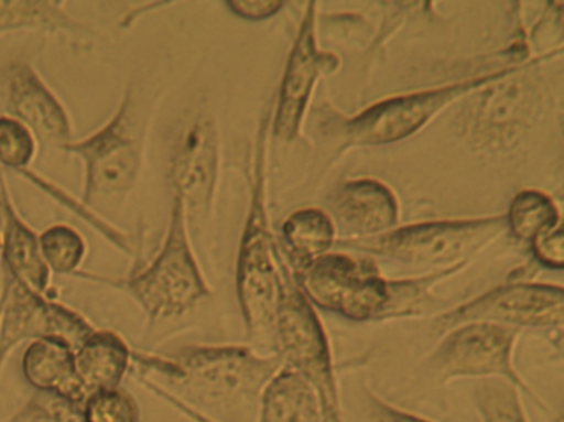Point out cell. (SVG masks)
Here are the masks:
<instances>
[{"label":"cell","instance_id":"1","mask_svg":"<svg viewBox=\"0 0 564 422\" xmlns=\"http://www.w3.org/2000/svg\"><path fill=\"white\" fill-rule=\"evenodd\" d=\"M131 366L167 404L214 422H256L263 388L283 365L250 346L191 345L163 355L133 351Z\"/></svg>","mask_w":564,"mask_h":422},{"label":"cell","instance_id":"2","mask_svg":"<svg viewBox=\"0 0 564 422\" xmlns=\"http://www.w3.org/2000/svg\"><path fill=\"white\" fill-rule=\"evenodd\" d=\"M160 95L154 84L131 82L110 121L65 148V153L84 161L82 203L94 213L113 216L133 193Z\"/></svg>","mask_w":564,"mask_h":422},{"label":"cell","instance_id":"3","mask_svg":"<svg viewBox=\"0 0 564 422\" xmlns=\"http://www.w3.org/2000/svg\"><path fill=\"white\" fill-rule=\"evenodd\" d=\"M90 277L97 282L107 283L128 293L150 316L151 323L181 318L210 295L209 285L204 280L191 247L189 227L183 203L176 194H173V206L163 247L151 260L150 266L127 279L108 280L97 275Z\"/></svg>","mask_w":564,"mask_h":422},{"label":"cell","instance_id":"4","mask_svg":"<svg viewBox=\"0 0 564 422\" xmlns=\"http://www.w3.org/2000/svg\"><path fill=\"white\" fill-rule=\"evenodd\" d=\"M263 120L257 140L252 199L237 262V299L242 310L247 336L262 349L275 351L276 273L273 242L265 207L267 131ZM276 356V355H275Z\"/></svg>","mask_w":564,"mask_h":422},{"label":"cell","instance_id":"5","mask_svg":"<svg viewBox=\"0 0 564 422\" xmlns=\"http://www.w3.org/2000/svg\"><path fill=\"white\" fill-rule=\"evenodd\" d=\"M275 355L316 389L326 422H345L328 335L285 263L276 277Z\"/></svg>","mask_w":564,"mask_h":422},{"label":"cell","instance_id":"6","mask_svg":"<svg viewBox=\"0 0 564 422\" xmlns=\"http://www.w3.org/2000/svg\"><path fill=\"white\" fill-rule=\"evenodd\" d=\"M505 227V216L434 220L398 227L381 236L348 240L341 246L412 266H445L454 269L491 242Z\"/></svg>","mask_w":564,"mask_h":422},{"label":"cell","instance_id":"7","mask_svg":"<svg viewBox=\"0 0 564 422\" xmlns=\"http://www.w3.org/2000/svg\"><path fill=\"white\" fill-rule=\"evenodd\" d=\"M533 62L507 65L490 74L465 78L455 84L386 98L366 108L351 120L343 121L341 133L346 147H381V144L399 143L421 131L432 118L437 117L444 108L458 98L467 97L491 82L523 71Z\"/></svg>","mask_w":564,"mask_h":422},{"label":"cell","instance_id":"8","mask_svg":"<svg viewBox=\"0 0 564 422\" xmlns=\"http://www.w3.org/2000/svg\"><path fill=\"white\" fill-rule=\"evenodd\" d=\"M518 335L520 329L497 323L474 322L455 326L444 333V338L429 358V366L442 382L460 378L501 379L550 414L546 402L514 368Z\"/></svg>","mask_w":564,"mask_h":422},{"label":"cell","instance_id":"9","mask_svg":"<svg viewBox=\"0 0 564 422\" xmlns=\"http://www.w3.org/2000/svg\"><path fill=\"white\" fill-rule=\"evenodd\" d=\"M538 62L475 91L462 113L464 134L475 148L511 150L536 123L544 107V91L538 77L527 71Z\"/></svg>","mask_w":564,"mask_h":422},{"label":"cell","instance_id":"10","mask_svg":"<svg viewBox=\"0 0 564 422\" xmlns=\"http://www.w3.org/2000/svg\"><path fill=\"white\" fill-rule=\"evenodd\" d=\"M300 290L312 305L351 322L388 320L391 282L371 260L325 253L303 267Z\"/></svg>","mask_w":564,"mask_h":422},{"label":"cell","instance_id":"11","mask_svg":"<svg viewBox=\"0 0 564 422\" xmlns=\"http://www.w3.org/2000/svg\"><path fill=\"white\" fill-rule=\"evenodd\" d=\"M564 292L550 283H510L490 290L444 315L437 316V332L447 333L465 323L485 322L510 328H563Z\"/></svg>","mask_w":564,"mask_h":422},{"label":"cell","instance_id":"12","mask_svg":"<svg viewBox=\"0 0 564 422\" xmlns=\"http://www.w3.org/2000/svg\"><path fill=\"white\" fill-rule=\"evenodd\" d=\"M219 133L207 113L187 118L177 131L170 158V183L180 196L187 227L206 223L219 176Z\"/></svg>","mask_w":564,"mask_h":422},{"label":"cell","instance_id":"13","mask_svg":"<svg viewBox=\"0 0 564 422\" xmlns=\"http://www.w3.org/2000/svg\"><path fill=\"white\" fill-rule=\"evenodd\" d=\"M91 332L94 326L80 313L9 279L0 300V369L21 343L58 336L77 349Z\"/></svg>","mask_w":564,"mask_h":422},{"label":"cell","instance_id":"14","mask_svg":"<svg viewBox=\"0 0 564 422\" xmlns=\"http://www.w3.org/2000/svg\"><path fill=\"white\" fill-rule=\"evenodd\" d=\"M2 88L9 117L29 128L39 143L64 151L74 141L67 110L31 62L11 61L2 68Z\"/></svg>","mask_w":564,"mask_h":422},{"label":"cell","instance_id":"15","mask_svg":"<svg viewBox=\"0 0 564 422\" xmlns=\"http://www.w3.org/2000/svg\"><path fill=\"white\" fill-rule=\"evenodd\" d=\"M315 9L316 4H308V11L300 25L299 37L290 52L280 85L279 101L273 117V131L280 140L292 141L299 137L319 74L325 72L328 65L333 68L338 65V61L332 54L318 51Z\"/></svg>","mask_w":564,"mask_h":422},{"label":"cell","instance_id":"16","mask_svg":"<svg viewBox=\"0 0 564 422\" xmlns=\"http://www.w3.org/2000/svg\"><path fill=\"white\" fill-rule=\"evenodd\" d=\"M25 381L41 392L80 408L88 398L75 368V348L67 339L44 336L28 343L22 356Z\"/></svg>","mask_w":564,"mask_h":422},{"label":"cell","instance_id":"17","mask_svg":"<svg viewBox=\"0 0 564 422\" xmlns=\"http://www.w3.org/2000/svg\"><path fill=\"white\" fill-rule=\"evenodd\" d=\"M332 204L339 223L361 237L389 232L399 220L398 199L381 181H348L333 196Z\"/></svg>","mask_w":564,"mask_h":422},{"label":"cell","instance_id":"18","mask_svg":"<svg viewBox=\"0 0 564 422\" xmlns=\"http://www.w3.org/2000/svg\"><path fill=\"white\" fill-rule=\"evenodd\" d=\"M9 279L29 292L54 299L52 272L42 257L41 242L34 230L19 216L11 194L6 197V230L2 256Z\"/></svg>","mask_w":564,"mask_h":422},{"label":"cell","instance_id":"19","mask_svg":"<svg viewBox=\"0 0 564 422\" xmlns=\"http://www.w3.org/2000/svg\"><path fill=\"white\" fill-rule=\"evenodd\" d=\"M133 351L123 336L111 329H95L75 349L77 376L88 396L121 388L131 369Z\"/></svg>","mask_w":564,"mask_h":422},{"label":"cell","instance_id":"20","mask_svg":"<svg viewBox=\"0 0 564 422\" xmlns=\"http://www.w3.org/2000/svg\"><path fill=\"white\" fill-rule=\"evenodd\" d=\"M256 422H326L316 389L292 368L282 366L260 396Z\"/></svg>","mask_w":564,"mask_h":422},{"label":"cell","instance_id":"21","mask_svg":"<svg viewBox=\"0 0 564 422\" xmlns=\"http://www.w3.org/2000/svg\"><path fill=\"white\" fill-rule=\"evenodd\" d=\"M44 32V34L94 35L84 22L72 18L64 2L55 0H2L0 2V35L9 32Z\"/></svg>","mask_w":564,"mask_h":422},{"label":"cell","instance_id":"22","mask_svg":"<svg viewBox=\"0 0 564 422\" xmlns=\"http://www.w3.org/2000/svg\"><path fill=\"white\" fill-rule=\"evenodd\" d=\"M283 236L289 244L293 262L300 269L328 253L335 242L336 227L329 214L316 207L295 210L283 224Z\"/></svg>","mask_w":564,"mask_h":422},{"label":"cell","instance_id":"23","mask_svg":"<svg viewBox=\"0 0 564 422\" xmlns=\"http://www.w3.org/2000/svg\"><path fill=\"white\" fill-rule=\"evenodd\" d=\"M505 219L517 239L533 240L547 227L561 223V214L547 194L527 190L513 197Z\"/></svg>","mask_w":564,"mask_h":422},{"label":"cell","instance_id":"24","mask_svg":"<svg viewBox=\"0 0 564 422\" xmlns=\"http://www.w3.org/2000/svg\"><path fill=\"white\" fill-rule=\"evenodd\" d=\"M42 257L52 273L75 275L87 257L88 246L84 236L74 227L55 224L39 236Z\"/></svg>","mask_w":564,"mask_h":422},{"label":"cell","instance_id":"25","mask_svg":"<svg viewBox=\"0 0 564 422\" xmlns=\"http://www.w3.org/2000/svg\"><path fill=\"white\" fill-rule=\"evenodd\" d=\"M471 399L481 422H530L520 391L501 379H487L475 386Z\"/></svg>","mask_w":564,"mask_h":422},{"label":"cell","instance_id":"26","mask_svg":"<svg viewBox=\"0 0 564 422\" xmlns=\"http://www.w3.org/2000/svg\"><path fill=\"white\" fill-rule=\"evenodd\" d=\"M80 414L84 422H141L140 404L123 388L91 392Z\"/></svg>","mask_w":564,"mask_h":422},{"label":"cell","instance_id":"27","mask_svg":"<svg viewBox=\"0 0 564 422\" xmlns=\"http://www.w3.org/2000/svg\"><path fill=\"white\" fill-rule=\"evenodd\" d=\"M39 141L32 131L15 118L0 117V164L25 171L34 163Z\"/></svg>","mask_w":564,"mask_h":422},{"label":"cell","instance_id":"28","mask_svg":"<svg viewBox=\"0 0 564 422\" xmlns=\"http://www.w3.org/2000/svg\"><path fill=\"white\" fill-rule=\"evenodd\" d=\"M12 422H84L80 408L52 396L39 394L28 402Z\"/></svg>","mask_w":564,"mask_h":422},{"label":"cell","instance_id":"29","mask_svg":"<svg viewBox=\"0 0 564 422\" xmlns=\"http://www.w3.org/2000/svg\"><path fill=\"white\" fill-rule=\"evenodd\" d=\"M534 257L547 269L561 270L564 266V237L561 223L547 227L531 240Z\"/></svg>","mask_w":564,"mask_h":422},{"label":"cell","instance_id":"30","mask_svg":"<svg viewBox=\"0 0 564 422\" xmlns=\"http://www.w3.org/2000/svg\"><path fill=\"white\" fill-rule=\"evenodd\" d=\"M361 414L362 422H435L398 408V405L379 398L369 389H366L365 392V405H362Z\"/></svg>","mask_w":564,"mask_h":422},{"label":"cell","instance_id":"31","mask_svg":"<svg viewBox=\"0 0 564 422\" xmlns=\"http://www.w3.org/2000/svg\"><path fill=\"white\" fill-rule=\"evenodd\" d=\"M227 8L230 9L232 14L237 18L246 19V21L259 22L265 19L273 18L279 14L280 9L285 6V2H260V0H243V2H227Z\"/></svg>","mask_w":564,"mask_h":422},{"label":"cell","instance_id":"32","mask_svg":"<svg viewBox=\"0 0 564 422\" xmlns=\"http://www.w3.org/2000/svg\"><path fill=\"white\" fill-rule=\"evenodd\" d=\"M4 176L0 174V256H2V242H4L6 230V197H8Z\"/></svg>","mask_w":564,"mask_h":422},{"label":"cell","instance_id":"33","mask_svg":"<svg viewBox=\"0 0 564 422\" xmlns=\"http://www.w3.org/2000/svg\"><path fill=\"white\" fill-rule=\"evenodd\" d=\"M173 408L177 409L180 412H183V414L187 415V418L193 419L194 422H214L210 421V419L204 418V415L197 414V412L191 411V409L184 408V405L173 404Z\"/></svg>","mask_w":564,"mask_h":422}]
</instances>
